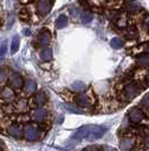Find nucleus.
Returning <instances> with one entry per match:
<instances>
[{
	"label": "nucleus",
	"instance_id": "obj_1",
	"mask_svg": "<svg viewBox=\"0 0 149 151\" xmlns=\"http://www.w3.org/2000/svg\"><path fill=\"white\" fill-rule=\"evenodd\" d=\"M104 131V129H102L99 126H86L77 132V134L74 135V139L78 137L80 140L86 139V140L93 141V140H96V139H99L101 136H103Z\"/></svg>",
	"mask_w": 149,
	"mask_h": 151
},
{
	"label": "nucleus",
	"instance_id": "obj_2",
	"mask_svg": "<svg viewBox=\"0 0 149 151\" xmlns=\"http://www.w3.org/2000/svg\"><path fill=\"white\" fill-rule=\"evenodd\" d=\"M41 136V129L37 124H26L24 127V139L28 142H35Z\"/></svg>",
	"mask_w": 149,
	"mask_h": 151
},
{
	"label": "nucleus",
	"instance_id": "obj_3",
	"mask_svg": "<svg viewBox=\"0 0 149 151\" xmlns=\"http://www.w3.org/2000/svg\"><path fill=\"white\" fill-rule=\"evenodd\" d=\"M141 86H139V84L136 83V82H130V83H127L123 88V96H124V99L127 101H130L134 99L141 91Z\"/></svg>",
	"mask_w": 149,
	"mask_h": 151
},
{
	"label": "nucleus",
	"instance_id": "obj_4",
	"mask_svg": "<svg viewBox=\"0 0 149 151\" xmlns=\"http://www.w3.org/2000/svg\"><path fill=\"white\" fill-rule=\"evenodd\" d=\"M128 119L131 124H140L145 119V113L139 107H132L128 113Z\"/></svg>",
	"mask_w": 149,
	"mask_h": 151
},
{
	"label": "nucleus",
	"instance_id": "obj_5",
	"mask_svg": "<svg viewBox=\"0 0 149 151\" xmlns=\"http://www.w3.org/2000/svg\"><path fill=\"white\" fill-rule=\"evenodd\" d=\"M7 134L14 139L24 137V127L21 123H13L7 127Z\"/></svg>",
	"mask_w": 149,
	"mask_h": 151
},
{
	"label": "nucleus",
	"instance_id": "obj_6",
	"mask_svg": "<svg viewBox=\"0 0 149 151\" xmlns=\"http://www.w3.org/2000/svg\"><path fill=\"white\" fill-rule=\"evenodd\" d=\"M46 117H48V110L45 108H43V107H38L36 109H34L32 111V114H31L32 121L35 122V123H38V124L44 123Z\"/></svg>",
	"mask_w": 149,
	"mask_h": 151
},
{
	"label": "nucleus",
	"instance_id": "obj_7",
	"mask_svg": "<svg viewBox=\"0 0 149 151\" xmlns=\"http://www.w3.org/2000/svg\"><path fill=\"white\" fill-rule=\"evenodd\" d=\"M136 145V139L133 136H124L120 141V150L121 151H132Z\"/></svg>",
	"mask_w": 149,
	"mask_h": 151
},
{
	"label": "nucleus",
	"instance_id": "obj_8",
	"mask_svg": "<svg viewBox=\"0 0 149 151\" xmlns=\"http://www.w3.org/2000/svg\"><path fill=\"white\" fill-rule=\"evenodd\" d=\"M52 8L51 0H38L37 1V13L41 16H46Z\"/></svg>",
	"mask_w": 149,
	"mask_h": 151
},
{
	"label": "nucleus",
	"instance_id": "obj_9",
	"mask_svg": "<svg viewBox=\"0 0 149 151\" xmlns=\"http://www.w3.org/2000/svg\"><path fill=\"white\" fill-rule=\"evenodd\" d=\"M8 82H9V85L11 88H14V89H22L24 86V83H25L22 76L16 74V73H13L11 75L9 76Z\"/></svg>",
	"mask_w": 149,
	"mask_h": 151
},
{
	"label": "nucleus",
	"instance_id": "obj_10",
	"mask_svg": "<svg viewBox=\"0 0 149 151\" xmlns=\"http://www.w3.org/2000/svg\"><path fill=\"white\" fill-rule=\"evenodd\" d=\"M74 102L78 107H89L92 105L89 97L87 94H84V93H78L74 97Z\"/></svg>",
	"mask_w": 149,
	"mask_h": 151
},
{
	"label": "nucleus",
	"instance_id": "obj_11",
	"mask_svg": "<svg viewBox=\"0 0 149 151\" xmlns=\"http://www.w3.org/2000/svg\"><path fill=\"white\" fill-rule=\"evenodd\" d=\"M136 64L140 68H149V52H142L136 58Z\"/></svg>",
	"mask_w": 149,
	"mask_h": 151
},
{
	"label": "nucleus",
	"instance_id": "obj_12",
	"mask_svg": "<svg viewBox=\"0 0 149 151\" xmlns=\"http://www.w3.org/2000/svg\"><path fill=\"white\" fill-rule=\"evenodd\" d=\"M1 98L6 102H13L16 99V94L10 86H5L1 91Z\"/></svg>",
	"mask_w": 149,
	"mask_h": 151
},
{
	"label": "nucleus",
	"instance_id": "obj_13",
	"mask_svg": "<svg viewBox=\"0 0 149 151\" xmlns=\"http://www.w3.org/2000/svg\"><path fill=\"white\" fill-rule=\"evenodd\" d=\"M23 89H24V93H25V94L30 96V94L35 93V91H36V89H37V84H36V82L33 81V80H26V82L24 83Z\"/></svg>",
	"mask_w": 149,
	"mask_h": 151
},
{
	"label": "nucleus",
	"instance_id": "obj_14",
	"mask_svg": "<svg viewBox=\"0 0 149 151\" xmlns=\"http://www.w3.org/2000/svg\"><path fill=\"white\" fill-rule=\"evenodd\" d=\"M51 33L49 32V31H42L41 33H40V35H38V43L40 45H42V47H46V45H50V42H51Z\"/></svg>",
	"mask_w": 149,
	"mask_h": 151
},
{
	"label": "nucleus",
	"instance_id": "obj_15",
	"mask_svg": "<svg viewBox=\"0 0 149 151\" xmlns=\"http://www.w3.org/2000/svg\"><path fill=\"white\" fill-rule=\"evenodd\" d=\"M46 101H48V96L45 94L43 91L37 92L36 96L34 97V104H35V106H38V107L44 106L45 104H46Z\"/></svg>",
	"mask_w": 149,
	"mask_h": 151
},
{
	"label": "nucleus",
	"instance_id": "obj_16",
	"mask_svg": "<svg viewBox=\"0 0 149 151\" xmlns=\"http://www.w3.org/2000/svg\"><path fill=\"white\" fill-rule=\"evenodd\" d=\"M27 106H28V102L25 98H21L17 100L15 105L16 111H19V113H25L27 110Z\"/></svg>",
	"mask_w": 149,
	"mask_h": 151
},
{
	"label": "nucleus",
	"instance_id": "obj_17",
	"mask_svg": "<svg viewBox=\"0 0 149 151\" xmlns=\"http://www.w3.org/2000/svg\"><path fill=\"white\" fill-rule=\"evenodd\" d=\"M40 58L44 61H50L52 59V50L50 48H43L40 51Z\"/></svg>",
	"mask_w": 149,
	"mask_h": 151
},
{
	"label": "nucleus",
	"instance_id": "obj_18",
	"mask_svg": "<svg viewBox=\"0 0 149 151\" xmlns=\"http://www.w3.org/2000/svg\"><path fill=\"white\" fill-rule=\"evenodd\" d=\"M68 25V17L65 15H60L57 21H55V26L57 29H63Z\"/></svg>",
	"mask_w": 149,
	"mask_h": 151
},
{
	"label": "nucleus",
	"instance_id": "obj_19",
	"mask_svg": "<svg viewBox=\"0 0 149 151\" xmlns=\"http://www.w3.org/2000/svg\"><path fill=\"white\" fill-rule=\"evenodd\" d=\"M124 45V40L121 38H113L111 40V47L113 49H121Z\"/></svg>",
	"mask_w": 149,
	"mask_h": 151
},
{
	"label": "nucleus",
	"instance_id": "obj_20",
	"mask_svg": "<svg viewBox=\"0 0 149 151\" xmlns=\"http://www.w3.org/2000/svg\"><path fill=\"white\" fill-rule=\"evenodd\" d=\"M93 21V14L89 12H84L80 14V22L82 24H88Z\"/></svg>",
	"mask_w": 149,
	"mask_h": 151
},
{
	"label": "nucleus",
	"instance_id": "obj_21",
	"mask_svg": "<svg viewBox=\"0 0 149 151\" xmlns=\"http://www.w3.org/2000/svg\"><path fill=\"white\" fill-rule=\"evenodd\" d=\"M18 48H19V37L18 35H15L14 38H13V41H11V47H10V52L13 53H16L17 52V50H18Z\"/></svg>",
	"mask_w": 149,
	"mask_h": 151
},
{
	"label": "nucleus",
	"instance_id": "obj_22",
	"mask_svg": "<svg viewBox=\"0 0 149 151\" xmlns=\"http://www.w3.org/2000/svg\"><path fill=\"white\" fill-rule=\"evenodd\" d=\"M140 9H141L140 5L136 1H130L128 4V12H130V13H138Z\"/></svg>",
	"mask_w": 149,
	"mask_h": 151
},
{
	"label": "nucleus",
	"instance_id": "obj_23",
	"mask_svg": "<svg viewBox=\"0 0 149 151\" xmlns=\"http://www.w3.org/2000/svg\"><path fill=\"white\" fill-rule=\"evenodd\" d=\"M31 119H32L31 116H28V115H26V114H24V113L19 114V115L17 116V122L21 123V124H28Z\"/></svg>",
	"mask_w": 149,
	"mask_h": 151
},
{
	"label": "nucleus",
	"instance_id": "obj_24",
	"mask_svg": "<svg viewBox=\"0 0 149 151\" xmlns=\"http://www.w3.org/2000/svg\"><path fill=\"white\" fill-rule=\"evenodd\" d=\"M2 111L4 114H8V115H10V114H14L16 111V108L14 105H11L10 102H7V105H4L2 106Z\"/></svg>",
	"mask_w": 149,
	"mask_h": 151
},
{
	"label": "nucleus",
	"instance_id": "obj_25",
	"mask_svg": "<svg viewBox=\"0 0 149 151\" xmlns=\"http://www.w3.org/2000/svg\"><path fill=\"white\" fill-rule=\"evenodd\" d=\"M71 89L74 91H77V92H82V91H85L87 88H86V85L82 83V82H74L72 85H71Z\"/></svg>",
	"mask_w": 149,
	"mask_h": 151
},
{
	"label": "nucleus",
	"instance_id": "obj_26",
	"mask_svg": "<svg viewBox=\"0 0 149 151\" xmlns=\"http://www.w3.org/2000/svg\"><path fill=\"white\" fill-rule=\"evenodd\" d=\"M140 24H141V27L145 31L149 32V15H145L141 18L140 21Z\"/></svg>",
	"mask_w": 149,
	"mask_h": 151
},
{
	"label": "nucleus",
	"instance_id": "obj_27",
	"mask_svg": "<svg viewBox=\"0 0 149 151\" xmlns=\"http://www.w3.org/2000/svg\"><path fill=\"white\" fill-rule=\"evenodd\" d=\"M140 105H141V107L145 109V110L149 111V93H148V94H146V96L141 99Z\"/></svg>",
	"mask_w": 149,
	"mask_h": 151
},
{
	"label": "nucleus",
	"instance_id": "obj_28",
	"mask_svg": "<svg viewBox=\"0 0 149 151\" xmlns=\"http://www.w3.org/2000/svg\"><path fill=\"white\" fill-rule=\"evenodd\" d=\"M7 52V42H2V45H0V57H4Z\"/></svg>",
	"mask_w": 149,
	"mask_h": 151
},
{
	"label": "nucleus",
	"instance_id": "obj_29",
	"mask_svg": "<svg viewBox=\"0 0 149 151\" xmlns=\"http://www.w3.org/2000/svg\"><path fill=\"white\" fill-rule=\"evenodd\" d=\"M127 37L129 39H136L137 38V31L133 29H129L127 32Z\"/></svg>",
	"mask_w": 149,
	"mask_h": 151
},
{
	"label": "nucleus",
	"instance_id": "obj_30",
	"mask_svg": "<svg viewBox=\"0 0 149 151\" xmlns=\"http://www.w3.org/2000/svg\"><path fill=\"white\" fill-rule=\"evenodd\" d=\"M142 145H143V149H146V150H149V135H146L145 137H143Z\"/></svg>",
	"mask_w": 149,
	"mask_h": 151
},
{
	"label": "nucleus",
	"instance_id": "obj_31",
	"mask_svg": "<svg viewBox=\"0 0 149 151\" xmlns=\"http://www.w3.org/2000/svg\"><path fill=\"white\" fill-rule=\"evenodd\" d=\"M82 151H101V149H99V147H96V145H89V147L84 148Z\"/></svg>",
	"mask_w": 149,
	"mask_h": 151
},
{
	"label": "nucleus",
	"instance_id": "obj_32",
	"mask_svg": "<svg viewBox=\"0 0 149 151\" xmlns=\"http://www.w3.org/2000/svg\"><path fill=\"white\" fill-rule=\"evenodd\" d=\"M99 149H101V151H115V149L110 147V145H102V147H99Z\"/></svg>",
	"mask_w": 149,
	"mask_h": 151
},
{
	"label": "nucleus",
	"instance_id": "obj_33",
	"mask_svg": "<svg viewBox=\"0 0 149 151\" xmlns=\"http://www.w3.org/2000/svg\"><path fill=\"white\" fill-rule=\"evenodd\" d=\"M5 78H6V73L2 68L0 67V83H2L5 81Z\"/></svg>",
	"mask_w": 149,
	"mask_h": 151
},
{
	"label": "nucleus",
	"instance_id": "obj_34",
	"mask_svg": "<svg viewBox=\"0 0 149 151\" xmlns=\"http://www.w3.org/2000/svg\"><path fill=\"white\" fill-rule=\"evenodd\" d=\"M4 150H5V143L0 140V151H4Z\"/></svg>",
	"mask_w": 149,
	"mask_h": 151
},
{
	"label": "nucleus",
	"instance_id": "obj_35",
	"mask_svg": "<svg viewBox=\"0 0 149 151\" xmlns=\"http://www.w3.org/2000/svg\"><path fill=\"white\" fill-rule=\"evenodd\" d=\"M132 151H146V149H143V148H138V149H133Z\"/></svg>",
	"mask_w": 149,
	"mask_h": 151
},
{
	"label": "nucleus",
	"instance_id": "obj_36",
	"mask_svg": "<svg viewBox=\"0 0 149 151\" xmlns=\"http://www.w3.org/2000/svg\"><path fill=\"white\" fill-rule=\"evenodd\" d=\"M146 135H149V125H148V127L146 129Z\"/></svg>",
	"mask_w": 149,
	"mask_h": 151
},
{
	"label": "nucleus",
	"instance_id": "obj_37",
	"mask_svg": "<svg viewBox=\"0 0 149 151\" xmlns=\"http://www.w3.org/2000/svg\"><path fill=\"white\" fill-rule=\"evenodd\" d=\"M24 33H25V34H27V35H28V34H30V31H24Z\"/></svg>",
	"mask_w": 149,
	"mask_h": 151
},
{
	"label": "nucleus",
	"instance_id": "obj_38",
	"mask_svg": "<svg viewBox=\"0 0 149 151\" xmlns=\"http://www.w3.org/2000/svg\"><path fill=\"white\" fill-rule=\"evenodd\" d=\"M0 1H1V0H0Z\"/></svg>",
	"mask_w": 149,
	"mask_h": 151
}]
</instances>
